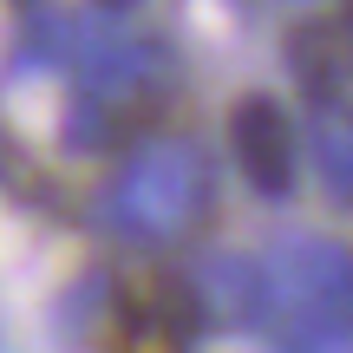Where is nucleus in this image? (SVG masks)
I'll return each mask as SVG.
<instances>
[{
  "mask_svg": "<svg viewBox=\"0 0 353 353\" xmlns=\"http://www.w3.org/2000/svg\"><path fill=\"white\" fill-rule=\"evenodd\" d=\"M210 210V164L196 144L183 138H151L125 157V170L105 183L99 196V223L105 236L157 249L196 229V216Z\"/></svg>",
  "mask_w": 353,
  "mask_h": 353,
  "instance_id": "nucleus-1",
  "label": "nucleus"
},
{
  "mask_svg": "<svg viewBox=\"0 0 353 353\" xmlns=\"http://www.w3.org/2000/svg\"><path fill=\"white\" fill-rule=\"evenodd\" d=\"M268 268V321L294 327V341L353 334V249L321 236H288L262 255Z\"/></svg>",
  "mask_w": 353,
  "mask_h": 353,
  "instance_id": "nucleus-2",
  "label": "nucleus"
},
{
  "mask_svg": "<svg viewBox=\"0 0 353 353\" xmlns=\"http://www.w3.org/2000/svg\"><path fill=\"white\" fill-rule=\"evenodd\" d=\"M229 151H236V170L249 176L255 196H288L294 190L301 144H294V125H288V112H281V99L242 92L236 112H229Z\"/></svg>",
  "mask_w": 353,
  "mask_h": 353,
  "instance_id": "nucleus-3",
  "label": "nucleus"
},
{
  "mask_svg": "<svg viewBox=\"0 0 353 353\" xmlns=\"http://www.w3.org/2000/svg\"><path fill=\"white\" fill-rule=\"evenodd\" d=\"M294 85L307 92L314 105H341L353 92V26L347 13H327V20H301L281 46Z\"/></svg>",
  "mask_w": 353,
  "mask_h": 353,
  "instance_id": "nucleus-4",
  "label": "nucleus"
},
{
  "mask_svg": "<svg viewBox=\"0 0 353 353\" xmlns=\"http://www.w3.org/2000/svg\"><path fill=\"white\" fill-rule=\"evenodd\" d=\"M190 288H196L203 314L229 321V327H262L268 321V268H262V255L223 249V255H210V262L196 268Z\"/></svg>",
  "mask_w": 353,
  "mask_h": 353,
  "instance_id": "nucleus-5",
  "label": "nucleus"
},
{
  "mask_svg": "<svg viewBox=\"0 0 353 353\" xmlns=\"http://www.w3.org/2000/svg\"><path fill=\"white\" fill-rule=\"evenodd\" d=\"M314 170L334 203L353 210V105H314Z\"/></svg>",
  "mask_w": 353,
  "mask_h": 353,
  "instance_id": "nucleus-6",
  "label": "nucleus"
},
{
  "mask_svg": "<svg viewBox=\"0 0 353 353\" xmlns=\"http://www.w3.org/2000/svg\"><path fill=\"white\" fill-rule=\"evenodd\" d=\"M65 52H72V13H33L20 46H13V65L52 72V65H65Z\"/></svg>",
  "mask_w": 353,
  "mask_h": 353,
  "instance_id": "nucleus-7",
  "label": "nucleus"
},
{
  "mask_svg": "<svg viewBox=\"0 0 353 353\" xmlns=\"http://www.w3.org/2000/svg\"><path fill=\"white\" fill-rule=\"evenodd\" d=\"M99 7H131V0H99Z\"/></svg>",
  "mask_w": 353,
  "mask_h": 353,
  "instance_id": "nucleus-8",
  "label": "nucleus"
},
{
  "mask_svg": "<svg viewBox=\"0 0 353 353\" xmlns=\"http://www.w3.org/2000/svg\"><path fill=\"white\" fill-rule=\"evenodd\" d=\"M275 353H281V347H275Z\"/></svg>",
  "mask_w": 353,
  "mask_h": 353,
  "instance_id": "nucleus-9",
  "label": "nucleus"
}]
</instances>
